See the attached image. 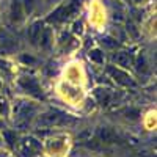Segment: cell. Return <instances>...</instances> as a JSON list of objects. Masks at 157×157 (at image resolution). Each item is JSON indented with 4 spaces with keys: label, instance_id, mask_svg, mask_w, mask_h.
<instances>
[{
    "label": "cell",
    "instance_id": "8fae6325",
    "mask_svg": "<svg viewBox=\"0 0 157 157\" xmlns=\"http://www.w3.org/2000/svg\"><path fill=\"white\" fill-rule=\"evenodd\" d=\"M138 71H146V66H145V60H143L141 57L138 58V66H137Z\"/></svg>",
    "mask_w": 157,
    "mask_h": 157
},
{
    "label": "cell",
    "instance_id": "7a4b0ae2",
    "mask_svg": "<svg viewBox=\"0 0 157 157\" xmlns=\"http://www.w3.org/2000/svg\"><path fill=\"white\" fill-rule=\"evenodd\" d=\"M39 35H41V22H36V24L32 25L30 30H29V38H30V41H32L33 44L38 43Z\"/></svg>",
    "mask_w": 157,
    "mask_h": 157
},
{
    "label": "cell",
    "instance_id": "6da1fadb",
    "mask_svg": "<svg viewBox=\"0 0 157 157\" xmlns=\"http://www.w3.org/2000/svg\"><path fill=\"white\" fill-rule=\"evenodd\" d=\"M109 72L116 78L120 83H123V85H134V82L130 80V75H127L126 72H123L121 69H115V68H109Z\"/></svg>",
    "mask_w": 157,
    "mask_h": 157
},
{
    "label": "cell",
    "instance_id": "ba28073f",
    "mask_svg": "<svg viewBox=\"0 0 157 157\" xmlns=\"http://www.w3.org/2000/svg\"><path fill=\"white\" fill-rule=\"evenodd\" d=\"M94 96H96V99L101 104H107L109 102V91H105V90H96Z\"/></svg>",
    "mask_w": 157,
    "mask_h": 157
},
{
    "label": "cell",
    "instance_id": "5b68a950",
    "mask_svg": "<svg viewBox=\"0 0 157 157\" xmlns=\"http://www.w3.org/2000/svg\"><path fill=\"white\" fill-rule=\"evenodd\" d=\"M113 60L116 61V64H120V66H127L129 64V54H126V52H120V54H116L113 57Z\"/></svg>",
    "mask_w": 157,
    "mask_h": 157
},
{
    "label": "cell",
    "instance_id": "8992f818",
    "mask_svg": "<svg viewBox=\"0 0 157 157\" xmlns=\"http://www.w3.org/2000/svg\"><path fill=\"white\" fill-rule=\"evenodd\" d=\"M21 85H22L24 88H27V90H32L33 93H36V91H39V88H38L36 82H33L32 78H22V80H21Z\"/></svg>",
    "mask_w": 157,
    "mask_h": 157
},
{
    "label": "cell",
    "instance_id": "7c38bea8",
    "mask_svg": "<svg viewBox=\"0 0 157 157\" xmlns=\"http://www.w3.org/2000/svg\"><path fill=\"white\" fill-rule=\"evenodd\" d=\"M5 112H6V101L0 98V113H5Z\"/></svg>",
    "mask_w": 157,
    "mask_h": 157
},
{
    "label": "cell",
    "instance_id": "4fadbf2b",
    "mask_svg": "<svg viewBox=\"0 0 157 157\" xmlns=\"http://www.w3.org/2000/svg\"><path fill=\"white\" fill-rule=\"evenodd\" d=\"M22 60L24 61H33V58H30V57H22Z\"/></svg>",
    "mask_w": 157,
    "mask_h": 157
},
{
    "label": "cell",
    "instance_id": "52a82bcc",
    "mask_svg": "<svg viewBox=\"0 0 157 157\" xmlns=\"http://www.w3.org/2000/svg\"><path fill=\"white\" fill-rule=\"evenodd\" d=\"M39 39H41V46H43V47H49V44H50V30H49V29L41 30Z\"/></svg>",
    "mask_w": 157,
    "mask_h": 157
},
{
    "label": "cell",
    "instance_id": "3957f363",
    "mask_svg": "<svg viewBox=\"0 0 157 157\" xmlns=\"http://www.w3.org/2000/svg\"><path fill=\"white\" fill-rule=\"evenodd\" d=\"M11 16H13V19H16V21H21V19H22V6H21V3L17 2V0H14V2H13Z\"/></svg>",
    "mask_w": 157,
    "mask_h": 157
},
{
    "label": "cell",
    "instance_id": "5bb4252c",
    "mask_svg": "<svg viewBox=\"0 0 157 157\" xmlns=\"http://www.w3.org/2000/svg\"><path fill=\"white\" fill-rule=\"evenodd\" d=\"M0 126H2V121H0Z\"/></svg>",
    "mask_w": 157,
    "mask_h": 157
},
{
    "label": "cell",
    "instance_id": "30bf717a",
    "mask_svg": "<svg viewBox=\"0 0 157 157\" xmlns=\"http://www.w3.org/2000/svg\"><path fill=\"white\" fill-rule=\"evenodd\" d=\"M33 5H35V0H25V10L29 13L33 10Z\"/></svg>",
    "mask_w": 157,
    "mask_h": 157
},
{
    "label": "cell",
    "instance_id": "277c9868",
    "mask_svg": "<svg viewBox=\"0 0 157 157\" xmlns=\"http://www.w3.org/2000/svg\"><path fill=\"white\" fill-rule=\"evenodd\" d=\"M99 135H101V138H102L104 141H109V143H110V141H115V138H116V134L113 132L112 129H107V127L102 129Z\"/></svg>",
    "mask_w": 157,
    "mask_h": 157
},
{
    "label": "cell",
    "instance_id": "9c48e42d",
    "mask_svg": "<svg viewBox=\"0 0 157 157\" xmlns=\"http://www.w3.org/2000/svg\"><path fill=\"white\" fill-rule=\"evenodd\" d=\"M90 58L96 61V63H102L104 61V55H102V52L99 49H94V50H91L90 52Z\"/></svg>",
    "mask_w": 157,
    "mask_h": 157
}]
</instances>
